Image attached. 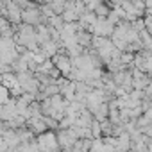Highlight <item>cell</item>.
Listing matches in <instances>:
<instances>
[{"label": "cell", "instance_id": "obj_6", "mask_svg": "<svg viewBox=\"0 0 152 152\" xmlns=\"http://www.w3.org/2000/svg\"><path fill=\"white\" fill-rule=\"evenodd\" d=\"M150 36H152V34H150V32H147L145 29L138 31V38H140V41H141L143 48H147V50H152V38H150Z\"/></svg>", "mask_w": 152, "mask_h": 152}, {"label": "cell", "instance_id": "obj_4", "mask_svg": "<svg viewBox=\"0 0 152 152\" xmlns=\"http://www.w3.org/2000/svg\"><path fill=\"white\" fill-rule=\"evenodd\" d=\"M91 113H93V118L99 120V122L104 120V118H107V113H109V106H107V102H100Z\"/></svg>", "mask_w": 152, "mask_h": 152}, {"label": "cell", "instance_id": "obj_2", "mask_svg": "<svg viewBox=\"0 0 152 152\" xmlns=\"http://www.w3.org/2000/svg\"><path fill=\"white\" fill-rule=\"evenodd\" d=\"M91 38H93V34L90 31H86V29H79L77 32H75V43L81 45L83 48L91 45Z\"/></svg>", "mask_w": 152, "mask_h": 152}, {"label": "cell", "instance_id": "obj_3", "mask_svg": "<svg viewBox=\"0 0 152 152\" xmlns=\"http://www.w3.org/2000/svg\"><path fill=\"white\" fill-rule=\"evenodd\" d=\"M20 88H22V91H27V93H36L39 88H41V84L38 83V79L36 77H31V79H27L25 83H22V84H18Z\"/></svg>", "mask_w": 152, "mask_h": 152}, {"label": "cell", "instance_id": "obj_10", "mask_svg": "<svg viewBox=\"0 0 152 152\" xmlns=\"http://www.w3.org/2000/svg\"><path fill=\"white\" fill-rule=\"evenodd\" d=\"M0 84H2V73H0Z\"/></svg>", "mask_w": 152, "mask_h": 152}, {"label": "cell", "instance_id": "obj_5", "mask_svg": "<svg viewBox=\"0 0 152 152\" xmlns=\"http://www.w3.org/2000/svg\"><path fill=\"white\" fill-rule=\"evenodd\" d=\"M109 11H111V6H109V4H106L104 0H100V2L97 4V7L93 9V13L97 15V18H107Z\"/></svg>", "mask_w": 152, "mask_h": 152}, {"label": "cell", "instance_id": "obj_8", "mask_svg": "<svg viewBox=\"0 0 152 152\" xmlns=\"http://www.w3.org/2000/svg\"><path fill=\"white\" fill-rule=\"evenodd\" d=\"M11 99V93H9V88L4 86V84H0V104H4Z\"/></svg>", "mask_w": 152, "mask_h": 152}, {"label": "cell", "instance_id": "obj_7", "mask_svg": "<svg viewBox=\"0 0 152 152\" xmlns=\"http://www.w3.org/2000/svg\"><path fill=\"white\" fill-rule=\"evenodd\" d=\"M90 131H91V134H93V138H100L102 136V131H100V124H99V120H91V124H90Z\"/></svg>", "mask_w": 152, "mask_h": 152}, {"label": "cell", "instance_id": "obj_1", "mask_svg": "<svg viewBox=\"0 0 152 152\" xmlns=\"http://www.w3.org/2000/svg\"><path fill=\"white\" fill-rule=\"evenodd\" d=\"M20 18H22V22H23V23L36 25V23L39 22V6L22 9V11H20Z\"/></svg>", "mask_w": 152, "mask_h": 152}, {"label": "cell", "instance_id": "obj_9", "mask_svg": "<svg viewBox=\"0 0 152 152\" xmlns=\"http://www.w3.org/2000/svg\"><path fill=\"white\" fill-rule=\"evenodd\" d=\"M48 75H50L52 79H57L59 75H61V72H59V70H57L56 66H52V68H50V72H48Z\"/></svg>", "mask_w": 152, "mask_h": 152}]
</instances>
